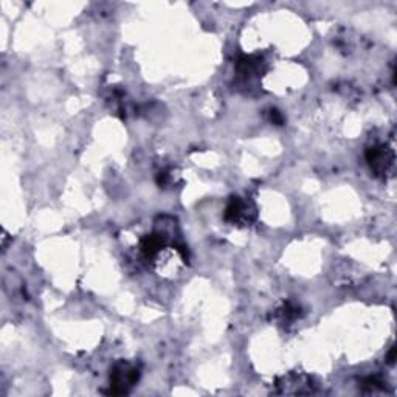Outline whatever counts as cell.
<instances>
[{
  "label": "cell",
  "mask_w": 397,
  "mask_h": 397,
  "mask_svg": "<svg viewBox=\"0 0 397 397\" xmlns=\"http://www.w3.org/2000/svg\"><path fill=\"white\" fill-rule=\"evenodd\" d=\"M109 380H111V394H127L140 380V368L127 360H120L112 366Z\"/></svg>",
  "instance_id": "1"
},
{
  "label": "cell",
  "mask_w": 397,
  "mask_h": 397,
  "mask_svg": "<svg viewBox=\"0 0 397 397\" xmlns=\"http://www.w3.org/2000/svg\"><path fill=\"white\" fill-rule=\"evenodd\" d=\"M224 219L231 225L247 227L256 219V206L246 197H231L224 213Z\"/></svg>",
  "instance_id": "2"
},
{
  "label": "cell",
  "mask_w": 397,
  "mask_h": 397,
  "mask_svg": "<svg viewBox=\"0 0 397 397\" xmlns=\"http://www.w3.org/2000/svg\"><path fill=\"white\" fill-rule=\"evenodd\" d=\"M366 162H368L372 173L377 177H383L391 173L394 168V151L385 144H376L366 149Z\"/></svg>",
  "instance_id": "3"
},
{
  "label": "cell",
  "mask_w": 397,
  "mask_h": 397,
  "mask_svg": "<svg viewBox=\"0 0 397 397\" xmlns=\"http://www.w3.org/2000/svg\"><path fill=\"white\" fill-rule=\"evenodd\" d=\"M262 67H264V61L258 56H244L237 61L236 69L242 76H258L261 75Z\"/></svg>",
  "instance_id": "4"
},
{
  "label": "cell",
  "mask_w": 397,
  "mask_h": 397,
  "mask_svg": "<svg viewBox=\"0 0 397 397\" xmlns=\"http://www.w3.org/2000/svg\"><path fill=\"white\" fill-rule=\"evenodd\" d=\"M272 121L278 125H283V117H281L278 111H272Z\"/></svg>",
  "instance_id": "5"
},
{
  "label": "cell",
  "mask_w": 397,
  "mask_h": 397,
  "mask_svg": "<svg viewBox=\"0 0 397 397\" xmlns=\"http://www.w3.org/2000/svg\"><path fill=\"white\" fill-rule=\"evenodd\" d=\"M394 362H396V347L393 346V347H391V350H389V354H388V363L393 365Z\"/></svg>",
  "instance_id": "6"
}]
</instances>
